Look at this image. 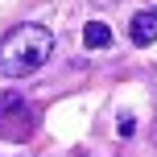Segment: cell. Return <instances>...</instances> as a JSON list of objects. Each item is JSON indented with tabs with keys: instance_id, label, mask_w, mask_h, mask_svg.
<instances>
[{
	"instance_id": "cell-1",
	"label": "cell",
	"mask_w": 157,
	"mask_h": 157,
	"mask_svg": "<svg viewBox=\"0 0 157 157\" xmlns=\"http://www.w3.org/2000/svg\"><path fill=\"white\" fill-rule=\"evenodd\" d=\"M54 54V33L37 21H21L0 37V75L4 78H25L37 75Z\"/></svg>"
},
{
	"instance_id": "cell-2",
	"label": "cell",
	"mask_w": 157,
	"mask_h": 157,
	"mask_svg": "<svg viewBox=\"0 0 157 157\" xmlns=\"http://www.w3.org/2000/svg\"><path fill=\"white\" fill-rule=\"evenodd\" d=\"M33 128H37L33 108H29L17 91H8L4 99H0V136H8V141H25Z\"/></svg>"
},
{
	"instance_id": "cell-3",
	"label": "cell",
	"mask_w": 157,
	"mask_h": 157,
	"mask_svg": "<svg viewBox=\"0 0 157 157\" xmlns=\"http://www.w3.org/2000/svg\"><path fill=\"white\" fill-rule=\"evenodd\" d=\"M128 37H132V46H153L157 41V8L136 13L132 21H128Z\"/></svg>"
},
{
	"instance_id": "cell-6",
	"label": "cell",
	"mask_w": 157,
	"mask_h": 157,
	"mask_svg": "<svg viewBox=\"0 0 157 157\" xmlns=\"http://www.w3.org/2000/svg\"><path fill=\"white\" fill-rule=\"evenodd\" d=\"M153 141H157V128H153Z\"/></svg>"
},
{
	"instance_id": "cell-4",
	"label": "cell",
	"mask_w": 157,
	"mask_h": 157,
	"mask_svg": "<svg viewBox=\"0 0 157 157\" xmlns=\"http://www.w3.org/2000/svg\"><path fill=\"white\" fill-rule=\"evenodd\" d=\"M83 46H87V50H108V46H112V25L87 21V25H83Z\"/></svg>"
},
{
	"instance_id": "cell-5",
	"label": "cell",
	"mask_w": 157,
	"mask_h": 157,
	"mask_svg": "<svg viewBox=\"0 0 157 157\" xmlns=\"http://www.w3.org/2000/svg\"><path fill=\"white\" fill-rule=\"evenodd\" d=\"M132 132H136V120L124 116V120H120V136H132Z\"/></svg>"
}]
</instances>
